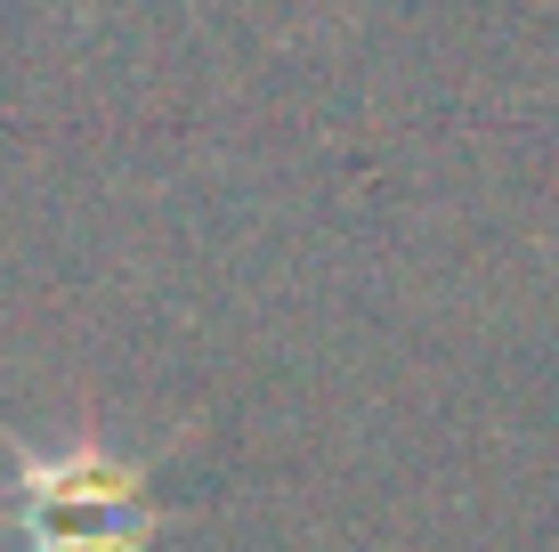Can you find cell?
<instances>
[{"mask_svg": "<svg viewBox=\"0 0 559 552\" xmlns=\"http://www.w3.org/2000/svg\"><path fill=\"white\" fill-rule=\"evenodd\" d=\"M25 512H33V552H146L139 480L114 471L106 455L33 463Z\"/></svg>", "mask_w": 559, "mask_h": 552, "instance_id": "obj_1", "label": "cell"}]
</instances>
